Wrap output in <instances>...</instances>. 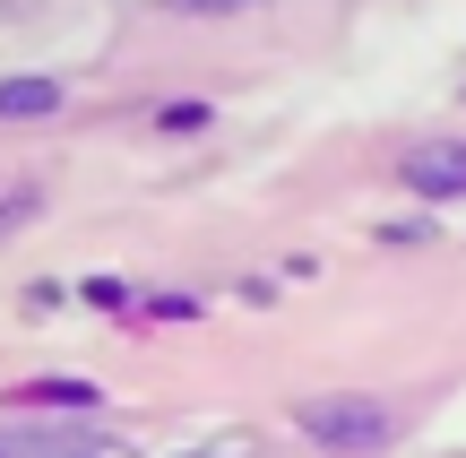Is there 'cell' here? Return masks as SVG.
I'll return each instance as SVG.
<instances>
[{"instance_id": "cell-1", "label": "cell", "mask_w": 466, "mask_h": 458, "mask_svg": "<svg viewBox=\"0 0 466 458\" xmlns=\"http://www.w3.org/2000/svg\"><path fill=\"white\" fill-rule=\"evenodd\" d=\"M294 424L311 433L319 450H380V442H389V415L371 407V398H311Z\"/></svg>"}, {"instance_id": "cell-2", "label": "cell", "mask_w": 466, "mask_h": 458, "mask_svg": "<svg viewBox=\"0 0 466 458\" xmlns=\"http://www.w3.org/2000/svg\"><path fill=\"white\" fill-rule=\"evenodd\" d=\"M0 458H130L121 442H104V433H44V424H0Z\"/></svg>"}, {"instance_id": "cell-3", "label": "cell", "mask_w": 466, "mask_h": 458, "mask_svg": "<svg viewBox=\"0 0 466 458\" xmlns=\"http://www.w3.org/2000/svg\"><path fill=\"white\" fill-rule=\"evenodd\" d=\"M406 182H415V190H432V199L466 190V148H415V156H406Z\"/></svg>"}, {"instance_id": "cell-4", "label": "cell", "mask_w": 466, "mask_h": 458, "mask_svg": "<svg viewBox=\"0 0 466 458\" xmlns=\"http://www.w3.org/2000/svg\"><path fill=\"white\" fill-rule=\"evenodd\" d=\"M17 407H96V390H86V381H26V390H17Z\"/></svg>"}, {"instance_id": "cell-5", "label": "cell", "mask_w": 466, "mask_h": 458, "mask_svg": "<svg viewBox=\"0 0 466 458\" xmlns=\"http://www.w3.org/2000/svg\"><path fill=\"white\" fill-rule=\"evenodd\" d=\"M52 104H61V87H52V78H9V87H0V113H52Z\"/></svg>"}, {"instance_id": "cell-6", "label": "cell", "mask_w": 466, "mask_h": 458, "mask_svg": "<svg viewBox=\"0 0 466 458\" xmlns=\"http://www.w3.org/2000/svg\"><path fill=\"white\" fill-rule=\"evenodd\" d=\"M165 9H190V17H208V9H250V0H165Z\"/></svg>"}]
</instances>
